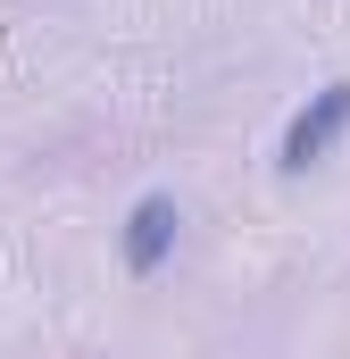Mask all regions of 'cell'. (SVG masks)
Returning a JSON list of instances; mask_svg holds the SVG:
<instances>
[{
  "instance_id": "1",
  "label": "cell",
  "mask_w": 350,
  "mask_h": 359,
  "mask_svg": "<svg viewBox=\"0 0 350 359\" xmlns=\"http://www.w3.org/2000/svg\"><path fill=\"white\" fill-rule=\"evenodd\" d=\"M175 243H183V201H175V192H142V201L125 209V226H117L125 276H159L175 259Z\"/></svg>"
},
{
  "instance_id": "2",
  "label": "cell",
  "mask_w": 350,
  "mask_h": 359,
  "mask_svg": "<svg viewBox=\"0 0 350 359\" xmlns=\"http://www.w3.org/2000/svg\"><path fill=\"white\" fill-rule=\"evenodd\" d=\"M342 126H350V84H326L300 117H292V126H284V168H317V159H326V142H334Z\"/></svg>"
}]
</instances>
